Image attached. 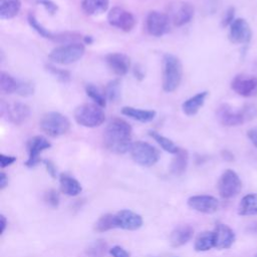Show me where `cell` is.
<instances>
[{
	"mask_svg": "<svg viewBox=\"0 0 257 257\" xmlns=\"http://www.w3.org/2000/svg\"><path fill=\"white\" fill-rule=\"evenodd\" d=\"M6 226H7V220H6L5 216L3 214H1L0 215V227H1L0 232H1V234L4 233V231L6 229Z\"/></svg>",
	"mask_w": 257,
	"mask_h": 257,
	"instance_id": "obj_47",
	"label": "cell"
},
{
	"mask_svg": "<svg viewBox=\"0 0 257 257\" xmlns=\"http://www.w3.org/2000/svg\"><path fill=\"white\" fill-rule=\"evenodd\" d=\"M85 92L87 96H89L94 103L98 104L101 107H104L106 105V96L104 94V91H101L97 86H95L92 83H87L85 85Z\"/></svg>",
	"mask_w": 257,
	"mask_h": 257,
	"instance_id": "obj_31",
	"label": "cell"
},
{
	"mask_svg": "<svg viewBox=\"0 0 257 257\" xmlns=\"http://www.w3.org/2000/svg\"><path fill=\"white\" fill-rule=\"evenodd\" d=\"M107 251V244L103 240H96L87 247L86 254L88 257H105Z\"/></svg>",
	"mask_w": 257,
	"mask_h": 257,
	"instance_id": "obj_34",
	"label": "cell"
},
{
	"mask_svg": "<svg viewBox=\"0 0 257 257\" xmlns=\"http://www.w3.org/2000/svg\"><path fill=\"white\" fill-rule=\"evenodd\" d=\"M214 239H215V248L219 250L230 248L235 242L236 235L234 231L226 224L218 223L215 226Z\"/></svg>",
	"mask_w": 257,
	"mask_h": 257,
	"instance_id": "obj_18",
	"label": "cell"
},
{
	"mask_svg": "<svg viewBox=\"0 0 257 257\" xmlns=\"http://www.w3.org/2000/svg\"><path fill=\"white\" fill-rule=\"evenodd\" d=\"M149 135H150L151 138H153L159 144V146L164 151H166V152H168L170 154H174V155L179 152L180 148L177 147L172 140L166 138L165 136H162L161 134H159V133H157L155 131H149Z\"/></svg>",
	"mask_w": 257,
	"mask_h": 257,
	"instance_id": "obj_30",
	"label": "cell"
},
{
	"mask_svg": "<svg viewBox=\"0 0 257 257\" xmlns=\"http://www.w3.org/2000/svg\"><path fill=\"white\" fill-rule=\"evenodd\" d=\"M238 214L240 216L257 215V194H247L241 199Z\"/></svg>",
	"mask_w": 257,
	"mask_h": 257,
	"instance_id": "obj_26",
	"label": "cell"
},
{
	"mask_svg": "<svg viewBox=\"0 0 257 257\" xmlns=\"http://www.w3.org/2000/svg\"><path fill=\"white\" fill-rule=\"evenodd\" d=\"M105 61L109 69L118 76H122L127 73L130 66H131V60L130 57L121 52H113L109 53L105 56Z\"/></svg>",
	"mask_w": 257,
	"mask_h": 257,
	"instance_id": "obj_19",
	"label": "cell"
},
{
	"mask_svg": "<svg viewBox=\"0 0 257 257\" xmlns=\"http://www.w3.org/2000/svg\"><path fill=\"white\" fill-rule=\"evenodd\" d=\"M114 215H115L116 228H120L128 231H135L140 229L143 226L144 221L142 216L131 210H127V209L120 210Z\"/></svg>",
	"mask_w": 257,
	"mask_h": 257,
	"instance_id": "obj_17",
	"label": "cell"
},
{
	"mask_svg": "<svg viewBox=\"0 0 257 257\" xmlns=\"http://www.w3.org/2000/svg\"><path fill=\"white\" fill-rule=\"evenodd\" d=\"M121 113L125 116H128L130 118H133V119L141 121V122L152 121L156 117V114H157V112L155 110L141 109V108H136L133 106H123L121 108Z\"/></svg>",
	"mask_w": 257,
	"mask_h": 257,
	"instance_id": "obj_23",
	"label": "cell"
},
{
	"mask_svg": "<svg viewBox=\"0 0 257 257\" xmlns=\"http://www.w3.org/2000/svg\"><path fill=\"white\" fill-rule=\"evenodd\" d=\"M83 41H84L86 44H91V43H92V41H93V39H92V37H91V36L86 35V36H84V37H83Z\"/></svg>",
	"mask_w": 257,
	"mask_h": 257,
	"instance_id": "obj_50",
	"label": "cell"
},
{
	"mask_svg": "<svg viewBox=\"0 0 257 257\" xmlns=\"http://www.w3.org/2000/svg\"><path fill=\"white\" fill-rule=\"evenodd\" d=\"M255 257H257V254H256V256H255Z\"/></svg>",
	"mask_w": 257,
	"mask_h": 257,
	"instance_id": "obj_51",
	"label": "cell"
},
{
	"mask_svg": "<svg viewBox=\"0 0 257 257\" xmlns=\"http://www.w3.org/2000/svg\"><path fill=\"white\" fill-rule=\"evenodd\" d=\"M46 69L53 75L55 76L58 80L62 81V82H67L70 80V72L65 70V69H61L58 67H55L53 65H46Z\"/></svg>",
	"mask_w": 257,
	"mask_h": 257,
	"instance_id": "obj_36",
	"label": "cell"
},
{
	"mask_svg": "<svg viewBox=\"0 0 257 257\" xmlns=\"http://www.w3.org/2000/svg\"><path fill=\"white\" fill-rule=\"evenodd\" d=\"M107 22L109 25L124 32L132 31L136 26L135 16L121 7H113L109 10L107 14Z\"/></svg>",
	"mask_w": 257,
	"mask_h": 257,
	"instance_id": "obj_10",
	"label": "cell"
},
{
	"mask_svg": "<svg viewBox=\"0 0 257 257\" xmlns=\"http://www.w3.org/2000/svg\"><path fill=\"white\" fill-rule=\"evenodd\" d=\"M104 94L106 96V99L109 101H117L120 97V82L118 79H113L109 81L105 88H104Z\"/></svg>",
	"mask_w": 257,
	"mask_h": 257,
	"instance_id": "obj_35",
	"label": "cell"
},
{
	"mask_svg": "<svg viewBox=\"0 0 257 257\" xmlns=\"http://www.w3.org/2000/svg\"><path fill=\"white\" fill-rule=\"evenodd\" d=\"M85 52V47L82 43L76 41L71 43H66L63 45H59L55 48H53L48 57L51 61L66 65L71 64L79 60Z\"/></svg>",
	"mask_w": 257,
	"mask_h": 257,
	"instance_id": "obj_4",
	"label": "cell"
},
{
	"mask_svg": "<svg viewBox=\"0 0 257 257\" xmlns=\"http://www.w3.org/2000/svg\"><path fill=\"white\" fill-rule=\"evenodd\" d=\"M130 153L133 160L142 167H152L160 159L159 150L151 144L142 141L133 143Z\"/></svg>",
	"mask_w": 257,
	"mask_h": 257,
	"instance_id": "obj_6",
	"label": "cell"
},
{
	"mask_svg": "<svg viewBox=\"0 0 257 257\" xmlns=\"http://www.w3.org/2000/svg\"><path fill=\"white\" fill-rule=\"evenodd\" d=\"M70 120L57 111H49L42 115L39 126L43 133L52 138L65 135L70 128Z\"/></svg>",
	"mask_w": 257,
	"mask_h": 257,
	"instance_id": "obj_5",
	"label": "cell"
},
{
	"mask_svg": "<svg viewBox=\"0 0 257 257\" xmlns=\"http://www.w3.org/2000/svg\"><path fill=\"white\" fill-rule=\"evenodd\" d=\"M1 113L5 115L7 120L13 124H22L30 116V107L20 101H12L8 103H1Z\"/></svg>",
	"mask_w": 257,
	"mask_h": 257,
	"instance_id": "obj_8",
	"label": "cell"
},
{
	"mask_svg": "<svg viewBox=\"0 0 257 257\" xmlns=\"http://www.w3.org/2000/svg\"><path fill=\"white\" fill-rule=\"evenodd\" d=\"M183 77V65L179 57L172 53L163 56V89L166 92L175 91Z\"/></svg>",
	"mask_w": 257,
	"mask_h": 257,
	"instance_id": "obj_2",
	"label": "cell"
},
{
	"mask_svg": "<svg viewBox=\"0 0 257 257\" xmlns=\"http://www.w3.org/2000/svg\"><path fill=\"white\" fill-rule=\"evenodd\" d=\"M108 253L112 256V257H131V254L128 251H126L125 249H123L122 247L115 245L113 247H111L108 251Z\"/></svg>",
	"mask_w": 257,
	"mask_h": 257,
	"instance_id": "obj_42",
	"label": "cell"
},
{
	"mask_svg": "<svg viewBox=\"0 0 257 257\" xmlns=\"http://www.w3.org/2000/svg\"><path fill=\"white\" fill-rule=\"evenodd\" d=\"M235 20V8L233 6L229 7L226 12L223 15V18L221 20V26L222 27H227L230 26L231 23Z\"/></svg>",
	"mask_w": 257,
	"mask_h": 257,
	"instance_id": "obj_39",
	"label": "cell"
},
{
	"mask_svg": "<svg viewBox=\"0 0 257 257\" xmlns=\"http://www.w3.org/2000/svg\"><path fill=\"white\" fill-rule=\"evenodd\" d=\"M17 94L20 96H30L34 93V85L32 82L28 80H18V87H17Z\"/></svg>",
	"mask_w": 257,
	"mask_h": 257,
	"instance_id": "obj_37",
	"label": "cell"
},
{
	"mask_svg": "<svg viewBox=\"0 0 257 257\" xmlns=\"http://www.w3.org/2000/svg\"><path fill=\"white\" fill-rule=\"evenodd\" d=\"M194 248L198 252H205L211 250L212 248H215L214 231L201 232L195 240Z\"/></svg>",
	"mask_w": 257,
	"mask_h": 257,
	"instance_id": "obj_27",
	"label": "cell"
},
{
	"mask_svg": "<svg viewBox=\"0 0 257 257\" xmlns=\"http://www.w3.org/2000/svg\"><path fill=\"white\" fill-rule=\"evenodd\" d=\"M75 121L85 127H96L105 120V113L96 103H83L78 105L73 112Z\"/></svg>",
	"mask_w": 257,
	"mask_h": 257,
	"instance_id": "obj_3",
	"label": "cell"
},
{
	"mask_svg": "<svg viewBox=\"0 0 257 257\" xmlns=\"http://www.w3.org/2000/svg\"><path fill=\"white\" fill-rule=\"evenodd\" d=\"M114 228H116L114 214H105L98 218V220L94 224V230L99 233L106 232Z\"/></svg>",
	"mask_w": 257,
	"mask_h": 257,
	"instance_id": "obj_32",
	"label": "cell"
},
{
	"mask_svg": "<svg viewBox=\"0 0 257 257\" xmlns=\"http://www.w3.org/2000/svg\"><path fill=\"white\" fill-rule=\"evenodd\" d=\"M247 137L250 140V142L253 144V146L257 149V125L247 131Z\"/></svg>",
	"mask_w": 257,
	"mask_h": 257,
	"instance_id": "obj_44",
	"label": "cell"
},
{
	"mask_svg": "<svg viewBox=\"0 0 257 257\" xmlns=\"http://www.w3.org/2000/svg\"><path fill=\"white\" fill-rule=\"evenodd\" d=\"M222 156H223V158H224L226 161L231 162V161L234 160V156H233V154H232L230 151L224 150V151L222 152Z\"/></svg>",
	"mask_w": 257,
	"mask_h": 257,
	"instance_id": "obj_48",
	"label": "cell"
},
{
	"mask_svg": "<svg viewBox=\"0 0 257 257\" xmlns=\"http://www.w3.org/2000/svg\"><path fill=\"white\" fill-rule=\"evenodd\" d=\"M134 72H135L136 78H138L139 80H142V79L145 77V73L143 72L142 68H140V67H136L135 70H134Z\"/></svg>",
	"mask_w": 257,
	"mask_h": 257,
	"instance_id": "obj_49",
	"label": "cell"
},
{
	"mask_svg": "<svg viewBox=\"0 0 257 257\" xmlns=\"http://www.w3.org/2000/svg\"><path fill=\"white\" fill-rule=\"evenodd\" d=\"M194 235V229L190 225H179L170 234L169 241L172 247L178 248L187 244Z\"/></svg>",
	"mask_w": 257,
	"mask_h": 257,
	"instance_id": "obj_20",
	"label": "cell"
},
{
	"mask_svg": "<svg viewBox=\"0 0 257 257\" xmlns=\"http://www.w3.org/2000/svg\"><path fill=\"white\" fill-rule=\"evenodd\" d=\"M16 161V157L14 156H7L4 154L0 155V166L2 169L12 165Z\"/></svg>",
	"mask_w": 257,
	"mask_h": 257,
	"instance_id": "obj_43",
	"label": "cell"
},
{
	"mask_svg": "<svg viewBox=\"0 0 257 257\" xmlns=\"http://www.w3.org/2000/svg\"><path fill=\"white\" fill-rule=\"evenodd\" d=\"M242 112H243L246 120H250L257 115V107L253 104H246L242 108Z\"/></svg>",
	"mask_w": 257,
	"mask_h": 257,
	"instance_id": "obj_41",
	"label": "cell"
},
{
	"mask_svg": "<svg viewBox=\"0 0 257 257\" xmlns=\"http://www.w3.org/2000/svg\"><path fill=\"white\" fill-rule=\"evenodd\" d=\"M43 164L46 168V171L47 173L52 177V178H56V168L54 166V164L51 162V161H48V160H44L43 161Z\"/></svg>",
	"mask_w": 257,
	"mask_h": 257,
	"instance_id": "obj_45",
	"label": "cell"
},
{
	"mask_svg": "<svg viewBox=\"0 0 257 257\" xmlns=\"http://www.w3.org/2000/svg\"><path fill=\"white\" fill-rule=\"evenodd\" d=\"M133 128L122 118L113 117L107 122L103 132V144L105 148L114 154L130 152L133 142Z\"/></svg>",
	"mask_w": 257,
	"mask_h": 257,
	"instance_id": "obj_1",
	"label": "cell"
},
{
	"mask_svg": "<svg viewBox=\"0 0 257 257\" xmlns=\"http://www.w3.org/2000/svg\"><path fill=\"white\" fill-rule=\"evenodd\" d=\"M27 20H28L29 25L32 27V29H34L41 37H44V38H47V39L55 40L56 35L53 34V33H51L47 28H45L41 23H39L34 14L29 13Z\"/></svg>",
	"mask_w": 257,
	"mask_h": 257,
	"instance_id": "obj_33",
	"label": "cell"
},
{
	"mask_svg": "<svg viewBox=\"0 0 257 257\" xmlns=\"http://www.w3.org/2000/svg\"><path fill=\"white\" fill-rule=\"evenodd\" d=\"M36 2L40 5H42L49 14H54L58 10L57 4H55L51 0H36Z\"/></svg>",
	"mask_w": 257,
	"mask_h": 257,
	"instance_id": "obj_40",
	"label": "cell"
},
{
	"mask_svg": "<svg viewBox=\"0 0 257 257\" xmlns=\"http://www.w3.org/2000/svg\"><path fill=\"white\" fill-rule=\"evenodd\" d=\"M188 206L200 213L213 214L219 208V201L217 198L210 195H195L188 199Z\"/></svg>",
	"mask_w": 257,
	"mask_h": 257,
	"instance_id": "obj_16",
	"label": "cell"
},
{
	"mask_svg": "<svg viewBox=\"0 0 257 257\" xmlns=\"http://www.w3.org/2000/svg\"><path fill=\"white\" fill-rule=\"evenodd\" d=\"M217 188L219 195L222 198L230 199L241 192L242 182L235 171L228 169L220 176L217 183Z\"/></svg>",
	"mask_w": 257,
	"mask_h": 257,
	"instance_id": "obj_7",
	"label": "cell"
},
{
	"mask_svg": "<svg viewBox=\"0 0 257 257\" xmlns=\"http://www.w3.org/2000/svg\"><path fill=\"white\" fill-rule=\"evenodd\" d=\"M8 182H9L8 176L4 172H1L0 173V190L5 189L8 186Z\"/></svg>",
	"mask_w": 257,
	"mask_h": 257,
	"instance_id": "obj_46",
	"label": "cell"
},
{
	"mask_svg": "<svg viewBox=\"0 0 257 257\" xmlns=\"http://www.w3.org/2000/svg\"><path fill=\"white\" fill-rule=\"evenodd\" d=\"M18 80L15 77H13L11 74L1 71L0 72V90L3 93L10 94L17 91L18 87Z\"/></svg>",
	"mask_w": 257,
	"mask_h": 257,
	"instance_id": "obj_29",
	"label": "cell"
},
{
	"mask_svg": "<svg viewBox=\"0 0 257 257\" xmlns=\"http://www.w3.org/2000/svg\"><path fill=\"white\" fill-rule=\"evenodd\" d=\"M228 38L233 44H248L252 38V30L244 18H235L229 26Z\"/></svg>",
	"mask_w": 257,
	"mask_h": 257,
	"instance_id": "obj_12",
	"label": "cell"
},
{
	"mask_svg": "<svg viewBox=\"0 0 257 257\" xmlns=\"http://www.w3.org/2000/svg\"><path fill=\"white\" fill-rule=\"evenodd\" d=\"M195 14L194 6L190 2L178 1L170 5L169 17L175 26H183L189 23Z\"/></svg>",
	"mask_w": 257,
	"mask_h": 257,
	"instance_id": "obj_9",
	"label": "cell"
},
{
	"mask_svg": "<svg viewBox=\"0 0 257 257\" xmlns=\"http://www.w3.org/2000/svg\"><path fill=\"white\" fill-rule=\"evenodd\" d=\"M216 117L224 126H238L246 121L242 109L236 110L229 103H221L217 107Z\"/></svg>",
	"mask_w": 257,
	"mask_h": 257,
	"instance_id": "obj_13",
	"label": "cell"
},
{
	"mask_svg": "<svg viewBox=\"0 0 257 257\" xmlns=\"http://www.w3.org/2000/svg\"><path fill=\"white\" fill-rule=\"evenodd\" d=\"M189 162V155L188 152L184 149L179 150L177 154H175V158L173 159L171 163L170 170L173 175L175 176H181L185 173Z\"/></svg>",
	"mask_w": 257,
	"mask_h": 257,
	"instance_id": "obj_25",
	"label": "cell"
},
{
	"mask_svg": "<svg viewBox=\"0 0 257 257\" xmlns=\"http://www.w3.org/2000/svg\"><path fill=\"white\" fill-rule=\"evenodd\" d=\"M51 147L50 142L42 137V136H35L31 138L27 143V151H28V159L25 162V166L28 168H33L37 164H39L40 154L49 149Z\"/></svg>",
	"mask_w": 257,
	"mask_h": 257,
	"instance_id": "obj_14",
	"label": "cell"
},
{
	"mask_svg": "<svg viewBox=\"0 0 257 257\" xmlns=\"http://www.w3.org/2000/svg\"><path fill=\"white\" fill-rule=\"evenodd\" d=\"M231 88L243 97H250L257 93V77L237 74L231 81Z\"/></svg>",
	"mask_w": 257,
	"mask_h": 257,
	"instance_id": "obj_15",
	"label": "cell"
},
{
	"mask_svg": "<svg viewBox=\"0 0 257 257\" xmlns=\"http://www.w3.org/2000/svg\"><path fill=\"white\" fill-rule=\"evenodd\" d=\"M170 17L160 11H151L146 19V27L152 36L161 37L170 29Z\"/></svg>",
	"mask_w": 257,
	"mask_h": 257,
	"instance_id": "obj_11",
	"label": "cell"
},
{
	"mask_svg": "<svg viewBox=\"0 0 257 257\" xmlns=\"http://www.w3.org/2000/svg\"><path fill=\"white\" fill-rule=\"evenodd\" d=\"M208 96V91H201L195 95L189 97L182 103V110L186 115L192 116L195 115L200 108L204 105L205 100Z\"/></svg>",
	"mask_w": 257,
	"mask_h": 257,
	"instance_id": "obj_21",
	"label": "cell"
},
{
	"mask_svg": "<svg viewBox=\"0 0 257 257\" xmlns=\"http://www.w3.org/2000/svg\"><path fill=\"white\" fill-rule=\"evenodd\" d=\"M83 12L90 16L100 15L108 9L109 0H80Z\"/></svg>",
	"mask_w": 257,
	"mask_h": 257,
	"instance_id": "obj_24",
	"label": "cell"
},
{
	"mask_svg": "<svg viewBox=\"0 0 257 257\" xmlns=\"http://www.w3.org/2000/svg\"><path fill=\"white\" fill-rule=\"evenodd\" d=\"M21 9L20 0H0V18L11 19L15 17Z\"/></svg>",
	"mask_w": 257,
	"mask_h": 257,
	"instance_id": "obj_28",
	"label": "cell"
},
{
	"mask_svg": "<svg viewBox=\"0 0 257 257\" xmlns=\"http://www.w3.org/2000/svg\"><path fill=\"white\" fill-rule=\"evenodd\" d=\"M44 201L51 208H57L59 205V202H60V197H59L58 192L53 189L48 190L44 194Z\"/></svg>",
	"mask_w": 257,
	"mask_h": 257,
	"instance_id": "obj_38",
	"label": "cell"
},
{
	"mask_svg": "<svg viewBox=\"0 0 257 257\" xmlns=\"http://www.w3.org/2000/svg\"><path fill=\"white\" fill-rule=\"evenodd\" d=\"M59 185L60 191L67 196H77L81 193L82 187L80 183L68 174H61L59 176Z\"/></svg>",
	"mask_w": 257,
	"mask_h": 257,
	"instance_id": "obj_22",
	"label": "cell"
}]
</instances>
